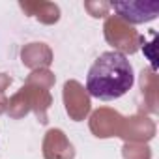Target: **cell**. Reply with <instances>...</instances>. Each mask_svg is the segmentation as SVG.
Returning a JSON list of instances; mask_svg holds the SVG:
<instances>
[{
  "mask_svg": "<svg viewBox=\"0 0 159 159\" xmlns=\"http://www.w3.org/2000/svg\"><path fill=\"white\" fill-rule=\"evenodd\" d=\"M111 8L127 23L131 25H140V23H150L157 17L159 13V2H112Z\"/></svg>",
  "mask_w": 159,
  "mask_h": 159,
  "instance_id": "7a4b0ae2",
  "label": "cell"
},
{
  "mask_svg": "<svg viewBox=\"0 0 159 159\" xmlns=\"http://www.w3.org/2000/svg\"><path fill=\"white\" fill-rule=\"evenodd\" d=\"M135 84V71L120 51H107L92 64L86 75V90L92 98L112 101L125 96Z\"/></svg>",
  "mask_w": 159,
  "mask_h": 159,
  "instance_id": "6da1fadb",
  "label": "cell"
}]
</instances>
